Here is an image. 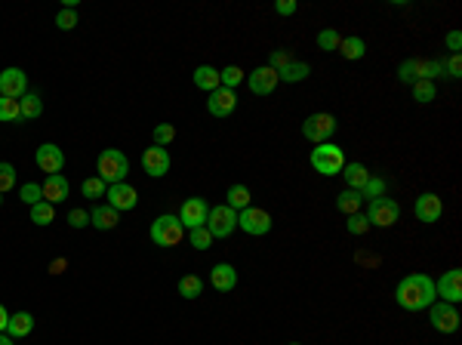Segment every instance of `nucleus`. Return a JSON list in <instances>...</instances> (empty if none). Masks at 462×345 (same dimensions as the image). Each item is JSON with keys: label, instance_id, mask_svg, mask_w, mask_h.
<instances>
[{"label": "nucleus", "instance_id": "obj_22", "mask_svg": "<svg viewBox=\"0 0 462 345\" xmlns=\"http://www.w3.org/2000/svg\"><path fill=\"white\" fill-rule=\"evenodd\" d=\"M191 81H194L197 90H219L222 81H219V68H213V65H201V68H194V75H191Z\"/></svg>", "mask_w": 462, "mask_h": 345}, {"label": "nucleus", "instance_id": "obj_54", "mask_svg": "<svg viewBox=\"0 0 462 345\" xmlns=\"http://www.w3.org/2000/svg\"><path fill=\"white\" fill-rule=\"evenodd\" d=\"M0 201H3V195H0Z\"/></svg>", "mask_w": 462, "mask_h": 345}, {"label": "nucleus", "instance_id": "obj_26", "mask_svg": "<svg viewBox=\"0 0 462 345\" xmlns=\"http://www.w3.org/2000/svg\"><path fill=\"white\" fill-rule=\"evenodd\" d=\"M19 108H22V121H37L43 115V99L37 92H25L19 99Z\"/></svg>", "mask_w": 462, "mask_h": 345}, {"label": "nucleus", "instance_id": "obj_29", "mask_svg": "<svg viewBox=\"0 0 462 345\" xmlns=\"http://www.w3.org/2000/svg\"><path fill=\"white\" fill-rule=\"evenodd\" d=\"M361 204H364V197H361L358 191H352V188H345L339 197H336V207H339V213H345V216L361 213Z\"/></svg>", "mask_w": 462, "mask_h": 345}, {"label": "nucleus", "instance_id": "obj_45", "mask_svg": "<svg viewBox=\"0 0 462 345\" xmlns=\"http://www.w3.org/2000/svg\"><path fill=\"white\" fill-rule=\"evenodd\" d=\"M345 228H348V235H364V231L370 228V222H367V216H361V213H354V216H348V222H345Z\"/></svg>", "mask_w": 462, "mask_h": 345}, {"label": "nucleus", "instance_id": "obj_15", "mask_svg": "<svg viewBox=\"0 0 462 345\" xmlns=\"http://www.w3.org/2000/svg\"><path fill=\"white\" fill-rule=\"evenodd\" d=\"M234 108H237V92H234V90H225V86H219V90L210 92L207 111H210L213 117H228Z\"/></svg>", "mask_w": 462, "mask_h": 345}, {"label": "nucleus", "instance_id": "obj_14", "mask_svg": "<svg viewBox=\"0 0 462 345\" xmlns=\"http://www.w3.org/2000/svg\"><path fill=\"white\" fill-rule=\"evenodd\" d=\"M413 213L419 222H438L441 216H444V201H441L434 191H425V195H419L416 197V204H413Z\"/></svg>", "mask_w": 462, "mask_h": 345}, {"label": "nucleus", "instance_id": "obj_10", "mask_svg": "<svg viewBox=\"0 0 462 345\" xmlns=\"http://www.w3.org/2000/svg\"><path fill=\"white\" fill-rule=\"evenodd\" d=\"M434 296L441 302H450L456 305L462 299V271L459 268H450L441 275V281H434Z\"/></svg>", "mask_w": 462, "mask_h": 345}, {"label": "nucleus", "instance_id": "obj_39", "mask_svg": "<svg viewBox=\"0 0 462 345\" xmlns=\"http://www.w3.org/2000/svg\"><path fill=\"white\" fill-rule=\"evenodd\" d=\"M339 43H342V37H339V31H336V28H323L318 34V46L323 52H336V50H339Z\"/></svg>", "mask_w": 462, "mask_h": 345}, {"label": "nucleus", "instance_id": "obj_43", "mask_svg": "<svg viewBox=\"0 0 462 345\" xmlns=\"http://www.w3.org/2000/svg\"><path fill=\"white\" fill-rule=\"evenodd\" d=\"M398 77H401V83H410V86L419 81V75H416V59H407V62H401Z\"/></svg>", "mask_w": 462, "mask_h": 345}, {"label": "nucleus", "instance_id": "obj_11", "mask_svg": "<svg viewBox=\"0 0 462 345\" xmlns=\"http://www.w3.org/2000/svg\"><path fill=\"white\" fill-rule=\"evenodd\" d=\"M207 213H210V207H207V201L203 197H188V201L179 207V222H182V228H203L207 225Z\"/></svg>", "mask_w": 462, "mask_h": 345}, {"label": "nucleus", "instance_id": "obj_42", "mask_svg": "<svg viewBox=\"0 0 462 345\" xmlns=\"http://www.w3.org/2000/svg\"><path fill=\"white\" fill-rule=\"evenodd\" d=\"M173 139H176L173 124H157V127H154V145H161V148H163V145H170Z\"/></svg>", "mask_w": 462, "mask_h": 345}, {"label": "nucleus", "instance_id": "obj_20", "mask_svg": "<svg viewBox=\"0 0 462 345\" xmlns=\"http://www.w3.org/2000/svg\"><path fill=\"white\" fill-rule=\"evenodd\" d=\"M65 197H68V179L62 176V172H56V176H46V182H43V201L46 204H62Z\"/></svg>", "mask_w": 462, "mask_h": 345}, {"label": "nucleus", "instance_id": "obj_17", "mask_svg": "<svg viewBox=\"0 0 462 345\" xmlns=\"http://www.w3.org/2000/svg\"><path fill=\"white\" fill-rule=\"evenodd\" d=\"M34 161H37V167H41L46 176H56V172L65 167L62 148H59V145H52V142H46V145H41V148H37Z\"/></svg>", "mask_w": 462, "mask_h": 345}, {"label": "nucleus", "instance_id": "obj_37", "mask_svg": "<svg viewBox=\"0 0 462 345\" xmlns=\"http://www.w3.org/2000/svg\"><path fill=\"white\" fill-rule=\"evenodd\" d=\"M19 197H22V204L34 207V204H41V201H43V185H37V182H25L22 188H19Z\"/></svg>", "mask_w": 462, "mask_h": 345}, {"label": "nucleus", "instance_id": "obj_24", "mask_svg": "<svg viewBox=\"0 0 462 345\" xmlns=\"http://www.w3.org/2000/svg\"><path fill=\"white\" fill-rule=\"evenodd\" d=\"M31 330H34V317H31L28 311L10 315V324H6V336H12V339H22V336H28Z\"/></svg>", "mask_w": 462, "mask_h": 345}, {"label": "nucleus", "instance_id": "obj_13", "mask_svg": "<svg viewBox=\"0 0 462 345\" xmlns=\"http://www.w3.org/2000/svg\"><path fill=\"white\" fill-rule=\"evenodd\" d=\"M28 92V75L22 68L0 71V96L3 99H22Z\"/></svg>", "mask_w": 462, "mask_h": 345}, {"label": "nucleus", "instance_id": "obj_53", "mask_svg": "<svg viewBox=\"0 0 462 345\" xmlns=\"http://www.w3.org/2000/svg\"><path fill=\"white\" fill-rule=\"evenodd\" d=\"M290 345H299V342H290Z\"/></svg>", "mask_w": 462, "mask_h": 345}, {"label": "nucleus", "instance_id": "obj_19", "mask_svg": "<svg viewBox=\"0 0 462 345\" xmlns=\"http://www.w3.org/2000/svg\"><path fill=\"white\" fill-rule=\"evenodd\" d=\"M210 284H213L219 293H228V290H234V284H237L234 265H228V262L213 265V271H210Z\"/></svg>", "mask_w": 462, "mask_h": 345}, {"label": "nucleus", "instance_id": "obj_38", "mask_svg": "<svg viewBox=\"0 0 462 345\" xmlns=\"http://www.w3.org/2000/svg\"><path fill=\"white\" fill-rule=\"evenodd\" d=\"M219 81H222V86H225V90H234L237 83L247 81V75H243V68H237V65H228V68L219 71Z\"/></svg>", "mask_w": 462, "mask_h": 345}, {"label": "nucleus", "instance_id": "obj_3", "mask_svg": "<svg viewBox=\"0 0 462 345\" xmlns=\"http://www.w3.org/2000/svg\"><path fill=\"white\" fill-rule=\"evenodd\" d=\"M312 167L321 172V176H339L342 167H345V151L333 142H323L312 151Z\"/></svg>", "mask_w": 462, "mask_h": 345}, {"label": "nucleus", "instance_id": "obj_30", "mask_svg": "<svg viewBox=\"0 0 462 345\" xmlns=\"http://www.w3.org/2000/svg\"><path fill=\"white\" fill-rule=\"evenodd\" d=\"M228 207L231 210H237V213H241V210H247L250 207V201H253V197H250V188H247V185H231V188H228Z\"/></svg>", "mask_w": 462, "mask_h": 345}, {"label": "nucleus", "instance_id": "obj_8", "mask_svg": "<svg viewBox=\"0 0 462 345\" xmlns=\"http://www.w3.org/2000/svg\"><path fill=\"white\" fill-rule=\"evenodd\" d=\"M237 228H243L247 235H253V237H262V235L272 231V213L262 210V207H247V210L237 213Z\"/></svg>", "mask_w": 462, "mask_h": 345}, {"label": "nucleus", "instance_id": "obj_47", "mask_svg": "<svg viewBox=\"0 0 462 345\" xmlns=\"http://www.w3.org/2000/svg\"><path fill=\"white\" fill-rule=\"evenodd\" d=\"M68 225H71V228H83V225H90V213H87V210H71Z\"/></svg>", "mask_w": 462, "mask_h": 345}, {"label": "nucleus", "instance_id": "obj_21", "mask_svg": "<svg viewBox=\"0 0 462 345\" xmlns=\"http://www.w3.org/2000/svg\"><path fill=\"white\" fill-rule=\"evenodd\" d=\"M117 222H121V213H117V210H111L108 204H102V207H96L90 213V225H92V228H99V231L117 228Z\"/></svg>", "mask_w": 462, "mask_h": 345}, {"label": "nucleus", "instance_id": "obj_50", "mask_svg": "<svg viewBox=\"0 0 462 345\" xmlns=\"http://www.w3.org/2000/svg\"><path fill=\"white\" fill-rule=\"evenodd\" d=\"M447 46H450L453 52H459V46H462V31H456V28H453L450 34H447Z\"/></svg>", "mask_w": 462, "mask_h": 345}, {"label": "nucleus", "instance_id": "obj_25", "mask_svg": "<svg viewBox=\"0 0 462 345\" xmlns=\"http://www.w3.org/2000/svg\"><path fill=\"white\" fill-rule=\"evenodd\" d=\"M342 176H345V185L352 191H361L367 185V179H370V170L364 167V164H345V167H342Z\"/></svg>", "mask_w": 462, "mask_h": 345}, {"label": "nucleus", "instance_id": "obj_9", "mask_svg": "<svg viewBox=\"0 0 462 345\" xmlns=\"http://www.w3.org/2000/svg\"><path fill=\"white\" fill-rule=\"evenodd\" d=\"M398 219H401V207L392 201V197H376V201H370V210H367V222L370 225L392 228Z\"/></svg>", "mask_w": 462, "mask_h": 345}, {"label": "nucleus", "instance_id": "obj_36", "mask_svg": "<svg viewBox=\"0 0 462 345\" xmlns=\"http://www.w3.org/2000/svg\"><path fill=\"white\" fill-rule=\"evenodd\" d=\"M81 191H83V197H90V201H99V197H105V191H108V185H105L99 176H90V179H83Z\"/></svg>", "mask_w": 462, "mask_h": 345}, {"label": "nucleus", "instance_id": "obj_16", "mask_svg": "<svg viewBox=\"0 0 462 345\" xmlns=\"http://www.w3.org/2000/svg\"><path fill=\"white\" fill-rule=\"evenodd\" d=\"M170 151L167 148H161V145H154V148H148L142 155V167L148 176H154V179H161V176H167L170 172Z\"/></svg>", "mask_w": 462, "mask_h": 345}, {"label": "nucleus", "instance_id": "obj_33", "mask_svg": "<svg viewBox=\"0 0 462 345\" xmlns=\"http://www.w3.org/2000/svg\"><path fill=\"white\" fill-rule=\"evenodd\" d=\"M413 99H416V102H422V105L434 102V99H438V86H434L432 81H416L413 83Z\"/></svg>", "mask_w": 462, "mask_h": 345}, {"label": "nucleus", "instance_id": "obj_12", "mask_svg": "<svg viewBox=\"0 0 462 345\" xmlns=\"http://www.w3.org/2000/svg\"><path fill=\"white\" fill-rule=\"evenodd\" d=\"M105 197H108V207H111V210H117V213H127V210H136V204H139V191L133 188V185H127V182L108 185Z\"/></svg>", "mask_w": 462, "mask_h": 345}, {"label": "nucleus", "instance_id": "obj_23", "mask_svg": "<svg viewBox=\"0 0 462 345\" xmlns=\"http://www.w3.org/2000/svg\"><path fill=\"white\" fill-rule=\"evenodd\" d=\"M308 75H312V65L290 59V65H283V68L277 71V81H283V83H299V81H305Z\"/></svg>", "mask_w": 462, "mask_h": 345}, {"label": "nucleus", "instance_id": "obj_44", "mask_svg": "<svg viewBox=\"0 0 462 345\" xmlns=\"http://www.w3.org/2000/svg\"><path fill=\"white\" fill-rule=\"evenodd\" d=\"M56 25L62 31H71L77 25V12L74 10H68V6H65V10H59V16H56Z\"/></svg>", "mask_w": 462, "mask_h": 345}, {"label": "nucleus", "instance_id": "obj_5", "mask_svg": "<svg viewBox=\"0 0 462 345\" xmlns=\"http://www.w3.org/2000/svg\"><path fill=\"white\" fill-rule=\"evenodd\" d=\"M428 321H432V327L438 330V333H456L459 330V311H456V305L434 299L432 305H428Z\"/></svg>", "mask_w": 462, "mask_h": 345}, {"label": "nucleus", "instance_id": "obj_41", "mask_svg": "<svg viewBox=\"0 0 462 345\" xmlns=\"http://www.w3.org/2000/svg\"><path fill=\"white\" fill-rule=\"evenodd\" d=\"M16 188V167L12 164H0V195H6V191Z\"/></svg>", "mask_w": 462, "mask_h": 345}, {"label": "nucleus", "instance_id": "obj_2", "mask_svg": "<svg viewBox=\"0 0 462 345\" xmlns=\"http://www.w3.org/2000/svg\"><path fill=\"white\" fill-rule=\"evenodd\" d=\"M127 172H130V161L123 151L117 148H105L99 155V179L105 185H117V182H127Z\"/></svg>", "mask_w": 462, "mask_h": 345}, {"label": "nucleus", "instance_id": "obj_51", "mask_svg": "<svg viewBox=\"0 0 462 345\" xmlns=\"http://www.w3.org/2000/svg\"><path fill=\"white\" fill-rule=\"evenodd\" d=\"M6 324H10V311L0 305V333H6Z\"/></svg>", "mask_w": 462, "mask_h": 345}, {"label": "nucleus", "instance_id": "obj_46", "mask_svg": "<svg viewBox=\"0 0 462 345\" xmlns=\"http://www.w3.org/2000/svg\"><path fill=\"white\" fill-rule=\"evenodd\" d=\"M283 65H290V52L287 50H272V56H268V68L281 71Z\"/></svg>", "mask_w": 462, "mask_h": 345}, {"label": "nucleus", "instance_id": "obj_52", "mask_svg": "<svg viewBox=\"0 0 462 345\" xmlns=\"http://www.w3.org/2000/svg\"><path fill=\"white\" fill-rule=\"evenodd\" d=\"M0 345H16V339H12V336H6V333H0Z\"/></svg>", "mask_w": 462, "mask_h": 345}, {"label": "nucleus", "instance_id": "obj_49", "mask_svg": "<svg viewBox=\"0 0 462 345\" xmlns=\"http://www.w3.org/2000/svg\"><path fill=\"white\" fill-rule=\"evenodd\" d=\"M274 12H277V16H293V12H296V0H277Z\"/></svg>", "mask_w": 462, "mask_h": 345}, {"label": "nucleus", "instance_id": "obj_32", "mask_svg": "<svg viewBox=\"0 0 462 345\" xmlns=\"http://www.w3.org/2000/svg\"><path fill=\"white\" fill-rule=\"evenodd\" d=\"M385 188H388V182L385 179H379V176H370L367 179V185L358 191L364 201H376V197H385Z\"/></svg>", "mask_w": 462, "mask_h": 345}, {"label": "nucleus", "instance_id": "obj_35", "mask_svg": "<svg viewBox=\"0 0 462 345\" xmlns=\"http://www.w3.org/2000/svg\"><path fill=\"white\" fill-rule=\"evenodd\" d=\"M52 219H56V207H52V204L41 201V204L31 207V222H34V225H50Z\"/></svg>", "mask_w": 462, "mask_h": 345}, {"label": "nucleus", "instance_id": "obj_1", "mask_svg": "<svg viewBox=\"0 0 462 345\" xmlns=\"http://www.w3.org/2000/svg\"><path fill=\"white\" fill-rule=\"evenodd\" d=\"M434 299V281L428 275H407L394 290V302L404 311H425Z\"/></svg>", "mask_w": 462, "mask_h": 345}, {"label": "nucleus", "instance_id": "obj_40", "mask_svg": "<svg viewBox=\"0 0 462 345\" xmlns=\"http://www.w3.org/2000/svg\"><path fill=\"white\" fill-rule=\"evenodd\" d=\"M188 241H191V247H197V250H210V247H213V235L207 231V225H203V228H191Z\"/></svg>", "mask_w": 462, "mask_h": 345}, {"label": "nucleus", "instance_id": "obj_31", "mask_svg": "<svg viewBox=\"0 0 462 345\" xmlns=\"http://www.w3.org/2000/svg\"><path fill=\"white\" fill-rule=\"evenodd\" d=\"M201 290H203V281L197 275L179 277V296H182V299H197V296H201Z\"/></svg>", "mask_w": 462, "mask_h": 345}, {"label": "nucleus", "instance_id": "obj_18", "mask_svg": "<svg viewBox=\"0 0 462 345\" xmlns=\"http://www.w3.org/2000/svg\"><path fill=\"white\" fill-rule=\"evenodd\" d=\"M247 83H250V90H253L256 96H272V92H274V86L281 83V81H277V71H272L268 65H262V68L250 71Z\"/></svg>", "mask_w": 462, "mask_h": 345}, {"label": "nucleus", "instance_id": "obj_34", "mask_svg": "<svg viewBox=\"0 0 462 345\" xmlns=\"http://www.w3.org/2000/svg\"><path fill=\"white\" fill-rule=\"evenodd\" d=\"M0 121H3V124L22 121V108H19V99H3V96H0Z\"/></svg>", "mask_w": 462, "mask_h": 345}, {"label": "nucleus", "instance_id": "obj_48", "mask_svg": "<svg viewBox=\"0 0 462 345\" xmlns=\"http://www.w3.org/2000/svg\"><path fill=\"white\" fill-rule=\"evenodd\" d=\"M444 71H447L450 77H462V59H459V52H453V56L447 59V62H444Z\"/></svg>", "mask_w": 462, "mask_h": 345}, {"label": "nucleus", "instance_id": "obj_28", "mask_svg": "<svg viewBox=\"0 0 462 345\" xmlns=\"http://www.w3.org/2000/svg\"><path fill=\"white\" fill-rule=\"evenodd\" d=\"M336 52H342V59H348V62H358V59L367 56V43L364 37H345Z\"/></svg>", "mask_w": 462, "mask_h": 345}, {"label": "nucleus", "instance_id": "obj_4", "mask_svg": "<svg viewBox=\"0 0 462 345\" xmlns=\"http://www.w3.org/2000/svg\"><path fill=\"white\" fill-rule=\"evenodd\" d=\"M182 237H185V228H182L179 216H157L151 222V241L157 247H176Z\"/></svg>", "mask_w": 462, "mask_h": 345}, {"label": "nucleus", "instance_id": "obj_7", "mask_svg": "<svg viewBox=\"0 0 462 345\" xmlns=\"http://www.w3.org/2000/svg\"><path fill=\"white\" fill-rule=\"evenodd\" d=\"M333 132H336V117L327 115V111H318V115L305 117V124H302V136L314 145H323Z\"/></svg>", "mask_w": 462, "mask_h": 345}, {"label": "nucleus", "instance_id": "obj_6", "mask_svg": "<svg viewBox=\"0 0 462 345\" xmlns=\"http://www.w3.org/2000/svg\"><path fill=\"white\" fill-rule=\"evenodd\" d=\"M237 228V210H231L228 204H219V207H210L207 213V231L216 237H228L231 231Z\"/></svg>", "mask_w": 462, "mask_h": 345}, {"label": "nucleus", "instance_id": "obj_27", "mask_svg": "<svg viewBox=\"0 0 462 345\" xmlns=\"http://www.w3.org/2000/svg\"><path fill=\"white\" fill-rule=\"evenodd\" d=\"M416 75H419V81L434 83V77H444V62L441 59H416Z\"/></svg>", "mask_w": 462, "mask_h": 345}]
</instances>
